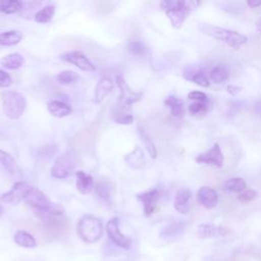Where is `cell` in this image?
Segmentation results:
<instances>
[{
	"instance_id": "cell-10",
	"label": "cell",
	"mask_w": 261,
	"mask_h": 261,
	"mask_svg": "<svg viewBox=\"0 0 261 261\" xmlns=\"http://www.w3.org/2000/svg\"><path fill=\"white\" fill-rule=\"evenodd\" d=\"M196 162L200 164L215 166L218 168L222 167L224 162V157H223V153L221 151L220 145L218 143H214L212 147L208 149L206 152L197 155Z\"/></svg>"
},
{
	"instance_id": "cell-5",
	"label": "cell",
	"mask_w": 261,
	"mask_h": 261,
	"mask_svg": "<svg viewBox=\"0 0 261 261\" xmlns=\"http://www.w3.org/2000/svg\"><path fill=\"white\" fill-rule=\"evenodd\" d=\"M23 200L37 212L62 215V211L57 206L52 204L51 201L46 197V195L37 188L30 187V189L25 193Z\"/></svg>"
},
{
	"instance_id": "cell-25",
	"label": "cell",
	"mask_w": 261,
	"mask_h": 261,
	"mask_svg": "<svg viewBox=\"0 0 261 261\" xmlns=\"http://www.w3.org/2000/svg\"><path fill=\"white\" fill-rule=\"evenodd\" d=\"M209 77L215 84H222L229 77V70L224 64H217L212 67Z\"/></svg>"
},
{
	"instance_id": "cell-21",
	"label": "cell",
	"mask_w": 261,
	"mask_h": 261,
	"mask_svg": "<svg viewBox=\"0 0 261 261\" xmlns=\"http://www.w3.org/2000/svg\"><path fill=\"white\" fill-rule=\"evenodd\" d=\"M13 241L16 245L22 248L28 249H34L37 247V241L36 239L28 231L23 229H18L15 231L13 236Z\"/></svg>"
},
{
	"instance_id": "cell-6",
	"label": "cell",
	"mask_w": 261,
	"mask_h": 261,
	"mask_svg": "<svg viewBox=\"0 0 261 261\" xmlns=\"http://www.w3.org/2000/svg\"><path fill=\"white\" fill-rule=\"evenodd\" d=\"M3 112L10 119L19 118L25 109L24 97L15 91H6L2 94Z\"/></svg>"
},
{
	"instance_id": "cell-26",
	"label": "cell",
	"mask_w": 261,
	"mask_h": 261,
	"mask_svg": "<svg viewBox=\"0 0 261 261\" xmlns=\"http://www.w3.org/2000/svg\"><path fill=\"white\" fill-rule=\"evenodd\" d=\"M124 160L127 163V165L135 167V168L142 167L145 164L144 154H143L141 148L138 146L124 157Z\"/></svg>"
},
{
	"instance_id": "cell-19",
	"label": "cell",
	"mask_w": 261,
	"mask_h": 261,
	"mask_svg": "<svg viewBox=\"0 0 261 261\" xmlns=\"http://www.w3.org/2000/svg\"><path fill=\"white\" fill-rule=\"evenodd\" d=\"M186 223L182 221H174L164 226L160 231V237L163 239H174L184 233Z\"/></svg>"
},
{
	"instance_id": "cell-1",
	"label": "cell",
	"mask_w": 261,
	"mask_h": 261,
	"mask_svg": "<svg viewBox=\"0 0 261 261\" xmlns=\"http://www.w3.org/2000/svg\"><path fill=\"white\" fill-rule=\"evenodd\" d=\"M200 4L198 1H186V0H164L160 2V7L165 11L169 18L171 25L175 29H179L189 14L197 8Z\"/></svg>"
},
{
	"instance_id": "cell-23",
	"label": "cell",
	"mask_w": 261,
	"mask_h": 261,
	"mask_svg": "<svg viewBox=\"0 0 261 261\" xmlns=\"http://www.w3.org/2000/svg\"><path fill=\"white\" fill-rule=\"evenodd\" d=\"M47 108L55 117H64L71 113V107L61 101H50L47 103Z\"/></svg>"
},
{
	"instance_id": "cell-29",
	"label": "cell",
	"mask_w": 261,
	"mask_h": 261,
	"mask_svg": "<svg viewBox=\"0 0 261 261\" xmlns=\"http://www.w3.org/2000/svg\"><path fill=\"white\" fill-rule=\"evenodd\" d=\"M247 188V184L245 181L244 178L242 177H231L229 179H227L224 182V189L228 192H232V193H242L246 190Z\"/></svg>"
},
{
	"instance_id": "cell-2",
	"label": "cell",
	"mask_w": 261,
	"mask_h": 261,
	"mask_svg": "<svg viewBox=\"0 0 261 261\" xmlns=\"http://www.w3.org/2000/svg\"><path fill=\"white\" fill-rule=\"evenodd\" d=\"M199 30L219 41H222L223 43L227 44L229 47L233 49H239L242 45L246 44L248 42V37L229 29L217 27V25H211L208 23H200Z\"/></svg>"
},
{
	"instance_id": "cell-30",
	"label": "cell",
	"mask_w": 261,
	"mask_h": 261,
	"mask_svg": "<svg viewBox=\"0 0 261 261\" xmlns=\"http://www.w3.org/2000/svg\"><path fill=\"white\" fill-rule=\"evenodd\" d=\"M54 12H55V7L53 5H47L36 13L35 20L40 23L48 22L52 19Z\"/></svg>"
},
{
	"instance_id": "cell-41",
	"label": "cell",
	"mask_w": 261,
	"mask_h": 261,
	"mask_svg": "<svg viewBox=\"0 0 261 261\" xmlns=\"http://www.w3.org/2000/svg\"><path fill=\"white\" fill-rule=\"evenodd\" d=\"M241 90H242V87H239V86H234V85H229V86H227V92H228L230 95H232V96H234V95H237L238 93H240Z\"/></svg>"
},
{
	"instance_id": "cell-7",
	"label": "cell",
	"mask_w": 261,
	"mask_h": 261,
	"mask_svg": "<svg viewBox=\"0 0 261 261\" xmlns=\"http://www.w3.org/2000/svg\"><path fill=\"white\" fill-rule=\"evenodd\" d=\"M76 167V156L72 151L60 155L51 167V175L55 178H64L71 175Z\"/></svg>"
},
{
	"instance_id": "cell-12",
	"label": "cell",
	"mask_w": 261,
	"mask_h": 261,
	"mask_svg": "<svg viewBox=\"0 0 261 261\" xmlns=\"http://www.w3.org/2000/svg\"><path fill=\"white\" fill-rule=\"evenodd\" d=\"M137 198L143 203L144 214L148 217L154 213L160 198V193L157 189H152L150 191L138 194Z\"/></svg>"
},
{
	"instance_id": "cell-38",
	"label": "cell",
	"mask_w": 261,
	"mask_h": 261,
	"mask_svg": "<svg viewBox=\"0 0 261 261\" xmlns=\"http://www.w3.org/2000/svg\"><path fill=\"white\" fill-rule=\"evenodd\" d=\"M256 197H257V192L255 190H245L244 192L239 194L238 200L243 203H248L253 201Z\"/></svg>"
},
{
	"instance_id": "cell-27",
	"label": "cell",
	"mask_w": 261,
	"mask_h": 261,
	"mask_svg": "<svg viewBox=\"0 0 261 261\" xmlns=\"http://www.w3.org/2000/svg\"><path fill=\"white\" fill-rule=\"evenodd\" d=\"M0 63L7 69H17L23 64V57L18 53H12L1 58Z\"/></svg>"
},
{
	"instance_id": "cell-37",
	"label": "cell",
	"mask_w": 261,
	"mask_h": 261,
	"mask_svg": "<svg viewBox=\"0 0 261 261\" xmlns=\"http://www.w3.org/2000/svg\"><path fill=\"white\" fill-rule=\"evenodd\" d=\"M127 49L130 53H133L134 55H143L146 51V48L144 46V44L140 41H132L128 43Z\"/></svg>"
},
{
	"instance_id": "cell-40",
	"label": "cell",
	"mask_w": 261,
	"mask_h": 261,
	"mask_svg": "<svg viewBox=\"0 0 261 261\" xmlns=\"http://www.w3.org/2000/svg\"><path fill=\"white\" fill-rule=\"evenodd\" d=\"M12 81H11V76L5 72L4 70L0 69V87L2 88H7L11 85Z\"/></svg>"
},
{
	"instance_id": "cell-16",
	"label": "cell",
	"mask_w": 261,
	"mask_h": 261,
	"mask_svg": "<svg viewBox=\"0 0 261 261\" xmlns=\"http://www.w3.org/2000/svg\"><path fill=\"white\" fill-rule=\"evenodd\" d=\"M197 199L206 209H212L218 203V194L214 189L204 186L198 190Z\"/></svg>"
},
{
	"instance_id": "cell-45",
	"label": "cell",
	"mask_w": 261,
	"mask_h": 261,
	"mask_svg": "<svg viewBox=\"0 0 261 261\" xmlns=\"http://www.w3.org/2000/svg\"><path fill=\"white\" fill-rule=\"evenodd\" d=\"M3 212H4V210H3V207H2V205L0 204V217L2 216V214H3Z\"/></svg>"
},
{
	"instance_id": "cell-24",
	"label": "cell",
	"mask_w": 261,
	"mask_h": 261,
	"mask_svg": "<svg viewBox=\"0 0 261 261\" xmlns=\"http://www.w3.org/2000/svg\"><path fill=\"white\" fill-rule=\"evenodd\" d=\"M164 104L170 109V112L174 117L180 118L184 116V113H185L184 103L177 97L173 95L166 97V99L164 100Z\"/></svg>"
},
{
	"instance_id": "cell-32",
	"label": "cell",
	"mask_w": 261,
	"mask_h": 261,
	"mask_svg": "<svg viewBox=\"0 0 261 261\" xmlns=\"http://www.w3.org/2000/svg\"><path fill=\"white\" fill-rule=\"evenodd\" d=\"M140 136H141V139H142V141L144 143V146L146 147L149 155L152 158H156L157 157V150H156L155 144H154L153 140L151 139V137L148 135V133L145 129H140Z\"/></svg>"
},
{
	"instance_id": "cell-20",
	"label": "cell",
	"mask_w": 261,
	"mask_h": 261,
	"mask_svg": "<svg viewBox=\"0 0 261 261\" xmlns=\"http://www.w3.org/2000/svg\"><path fill=\"white\" fill-rule=\"evenodd\" d=\"M76 175V189L81 194H89L94 188V181L90 174L83 170L75 172Z\"/></svg>"
},
{
	"instance_id": "cell-34",
	"label": "cell",
	"mask_w": 261,
	"mask_h": 261,
	"mask_svg": "<svg viewBox=\"0 0 261 261\" xmlns=\"http://www.w3.org/2000/svg\"><path fill=\"white\" fill-rule=\"evenodd\" d=\"M191 81L194 82L195 84H197L198 86L203 87V88H207L210 85V82H209V80H208V77L205 74V71L203 69H198L196 71V73L192 76Z\"/></svg>"
},
{
	"instance_id": "cell-14",
	"label": "cell",
	"mask_w": 261,
	"mask_h": 261,
	"mask_svg": "<svg viewBox=\"0 0 261 261\" xmlns=\"http://www.w3.org/2000/svg\"><path fill=\"white\" fill-rule=\"evenodd\" d=\"M61 58L65 61L75 65L76 67H79L80 69H82L84 71H94L95 70V66L87 58V56L84 55L82 52H79V51L68 52V53L63 54L61 56Z\"/></svg>"
},
{
	"instance_id": "cell-43",
	"label": "cell",
	"mask_w": 261,
	"mask_h": 261,
	"mask_svg": "<svg viewBox=\"0 0 261 261\" xmlns=\"http://www.w3.org/2000/svg\"><path fill=\"white\" fill-rule=\"evenodd\" d=\"M254 110H255L256 114H257L259 117H261V100H259V101H257V102L255 103V105H254Z\"/></svg>"
},
{
	"instance_id": "cell-17",
	"label": "cell",
	"mask_w": 261,
	"mask_h": 261,
	"mask_svg": "<svg viewBox=\"0 0 261 261\" xmlns=\"http://www.w3.org/2000/svg\"><path fill=\"white\" fill-rule=\"evenodd\" d=\"M113 88V82L110 77H102L95 88V103L99 104L101 103L104 98L111 92Z\"/></svg>"
},
{
	"instance_id": "cell-18",
	"label": "cell",
	"mask_w": 261,
	"mask_h": 261,
	"mask_svg": "<svg viewBox=\"0 0 261 261\" xmlns=\"http://www.w3.org/2000/svg\"><path fill=\"white\" fill-rule=\"evenodd\" d=\"M0 163L13 177H21V170L15 160L6 152L0 150Z\"/></svg>"
},
{
	"instance_id": "cell-31",
	"label": "cell",
	"mask_w": 261,
	"mask_h": 261,
	"mask_svg": "<svg viewBox=\"0 0 261 261\" xmlns=\"http://www.w3.org/2000/svg\"><path fill=\"white\" fill-rule=\"evenodd\" d=\"M21 9V3L17 0H0V12L15 13Z\"/></svg>"
},
{
	"instance_id": "cell-15",
	"label": "cell",
	"mask_w": 261,
	"mask_h": 261,
	"mask_svg": "<svg viewBox=\"0 0 261 261\" xmlns=\"http://www.w3.org/2000/svg\"><path fill=\"white\" fill-rule=\"evenodd\" d=\"M191 200H192V192L188 188H180L177 190L173 206L174 209L180 214H187L191 209Z\"/></svg>"
},
{
	"instance_id": "cell-39",
	"label": "cell",
	"mask_w": 261,
	"mask_h": 261,
	"mask_svg": "<svg viewBox=\"0 0 261 261\" xmlns=\"http://www.w3.org/2000/svg\"><path fill=\"white\" fill-rule=\"evenodd\" d=\"M188 98L191 99V100H195L196 102H205L207 103L208 102V96L201 92V91H192L188 94Z\"/></svg>"
},
{
	"instance_id": "cell-13",
	"label": "cell",
	"mask_w": 261,
	"mask_h": 261,
	"mask_svg": "<svg viewBox=\"0 0 261 261\" xmlns=\"http://www.w3.org/2000/svg\"><path fill=\"white\" fill-rule=\"evenodd\" d=\"M230 230L224 226L213 223H201L197 227V234L202 239H210L227 236Z\"/></svg>"
},
{
	"instance_id": "cell-42",
	"label": "cell",
	"mask_w": 261,
	"mask_h": 261,
	"mask_svg": "<svg viewBox=\"0 0 261 261\" xmlns=\"http://www.w3.org/2000/svg\"><path fill=\"white\" fill-rule=\"evenodd\" d=\"M247 4L251 7V8H256V7H259L261 6V1H256V0H249L247 1Z\"/></svg>"
},
{
	"instance_id": "cell-33",
	"label": "cell",
	"mask_w": 261,
	"mask_h": 261,
	"mask_svg": "<svg viewBox=\"0 0 261 261\" xmlns=\"http://www.w3.org/2000/svg\"><path fill=\"white\" fill-rule=\"evenodd\" d=\"M57 81L61 84H72L79 79V74L72 70H63L57 75Z\"/></svg>"
},
{
	"instance_id": "cell-22",
	"label": "cell",
	"mask_w": 261,
	"mask_h": 261,
	"mask_svg": "<svg viewBox=\"0 0 261 261\" xmlns=\"http://www.w3.org/2000/svg\"><path fill=\"white\" fill-rule=\"evenodd\" d=\"M95 193H96V196L102 202H104L108 205L111 203V198L113 195V188L109 181L100 180L95 187Z\"/></svg>"
},
{
	"instance_id": "cell-3",
	"label": "cell",
	"mask_w": 261,
	"mask_h": 261,
	"mask_svg": "<svg viewBox=\"0 0 261 261\" xmlns=\"http://www.w3.org/2000/svg\"><path fill=\"white\" fill-rule=\"evenodd\" d=\"M79 237L86 243H96L103 234L102 220L93 215H84L77 222Z\"/></svg>"
},
{
	"instance_id": "cell-44",
	"label": "cell",
	"mask_w": 261,
	"mask_h": 261,
	"mask_svg": "<svg viewBox=\"0 0 261 261\" xmlns=\"http://www.w3.org/2000/svg\"><path fill=\"white\" fill-rule=\"evenodd\" d=\"M256 28H257V30H258L259 32H261V18L257 20V22H256Z\"/></svg>"
},
{
	"instance_id": "cell-36",
	"label": "cell",
	"mask_w": 261,
	"mask_h": 261,
	"mask_svg": "<svg viewBox=\"0 0 261 261\" xmlns=\"http://www.w3.org/2000/svg\"><path fill=\"white\" fill-rule=\"evenodd\" d=\"M95 6H96V10L101 13V14H106L109 13L113 10L114 8V4L111 1H96L95 2Z\"/></svg>"
},
{
	"instance_id": "cell-35",
	"label": "cell",
	"mask_w": 261,
	"mask_h": 261,
	"mask_svg": "<svg viewBox=\"0 0 261 261\" xmlns=\"http://www.w3.org/2000/svg\"><path fill=\"white\" fill-rule=\"evenodd\" d=\"M188 110L191 115L205 114L208 111V105L205 102H194L189 105Z\"/></svg>"
},
{
	"instance_id": "cell-4",
	"label": "cell",
	"mask_w": 261,
	"mask_h": 261,
	"mask_svg": "<svg viewBox=\"0 0 261 261\" xmlns=\"http://www.w3.org/2000/svg\"><path fill=\"white\" fill-rule=\"evenodd\" d=\"M116 83L120 90V95L117 100V105H115V107H114V109H116V111L114 112V118L130 114L129 113L130 105L134 104L135 102L139 101L143 96L142 93L133 91L126 85L125 81L121 76L116 77Z\"/></svg>"
},
{
	"instance_id": "cell-11",
	"label": "cell",
	"mask_w": 261,
	"mask_h": 261,
	"mask_svg": "<svg viewBox=\"0 0 261 261\" xmlns=\"http://www.w3.org/2000/svg\"><path fill=\"white\" fill-rule=\"evenodd\" d=\"M30 185L24 180H19L15 182L10 191L3 194L1 200L7 204H18L22 199H24L25 193L30 189Z\"/></svg>"
},
{
	"instance_id": "cell-28",
	"label": "cell",
	"mask_w": 261,
	"mask_h": 261,
	"mask_svg": "<svg viewBox=\"0 0 261 261\" xmlns=\"http://www.w3.org/2000/svg\"><path fill=\"white\" fill-rule=\"evenodd\" d=\"M22 39V35L18 31H8L0 34V45L13 46L18 44Z\"/></svg>"
},
{
	"instance_id": "cell-8",
	"label": "cell",
	"mask_w": 261,
	"mask_h": 261,
	"mask_svg": "<svg viewBox=\"0 0 261 261\" xmlns=\"http://www.w3.org/2000/svg\"><path fill=\"white\" fill-rule=\"evenodd\" d=\"M99 134V118L94 121L92 124H90L88 127L85 129L81 130L80 133L75 134L71 140H70V145L73 147H92Z\"/></svg>"
},
{
	"instance_id": "cell-9",
	"label": "cell",
	"mask_w": 261,
	"mask_h": 261,
	"mask_svg": "<svg viewBox=\"0 0 261 261\" xmlns=\"http://www.w3.org/2000/svg\"><path fill=\"white\" fill-rule=\"evenodd\" d=\"M106 232L108 238L114 243L116 246L124 249L129 250L133 245V240L123 234L119 229V221L118 218L113 217L111 218L106 224Z\"/></svg>"
}]
</instances>
